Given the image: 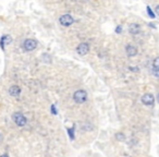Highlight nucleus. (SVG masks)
Listing matches in <instances>:
<instances>
[{"instance_id": "obj_2", "label": "nucleus", "mask_w": 159, "mask_h": 157, "mask_svg": "<svg viewBox=\"0 0 159 157\" xmlns=\"http://www.w3.org/2000/svg\"><path fill=\"white\" fill-rule=\"evenodd\" d=\"M37 47V42L33 38H29V39H25L24 43H23V48L25 52H32Z\"/></svg>"}, {"instance_id": "obj_1", "label": "nucleus", "mask_w": 159, "mask_h": 157, "mask_svg": "<svg viewBox=\"0 0 159 157\" xmlns=\"http://www.w3.org/2000/svg\"><path fill=\"white\" fill-rule=\"evenodd\" d=\"M73 99L75 103L83 104L87 99V93L85 91H83V89H79L73 94Z\"/></svg>"}, {"instance_id": "obj_15", "label": "nucleus", "mask_w": 159, "mask_h": 157, "mask_svg": "<svg viewBox=\"0 0 159 157\" xmlns=\"http://www.w3.org/2000/svg\"><path fill=\"white\" fill-rule=\"evenodd\" d=\"M51 111H52V114L54 115H57V109H56V106L55 105L51 106Z\"/></svg>"}, {"instance_id": "obj_8", "label": "nucleus", "mask_w": 159, "mask_h": 157, "mask_svg": "<svg viewBox=\"0 0 159 157\" xmlns=\"http://www.w3.org/2000/svg\"><path fill=\"white\" fill-rule=\"evenodd\" d=\"M9 93H10V95H11V96H13V97H17V96L21 94V89L19 87V86L13 85V86H11V87H10V89H9Z\"/></svg>"}, {"instance_id": "obj_13", "label": "nucleus", "mask_w": 159, "mask_h": 157, "mask_svg": "<svg viewBox=\"0 0 159 157\" xmlns=\"http://www.w3.org/2000/svg\"><path fill=\"white\" fill-rule=\"evenodd\" d=\"M116 137H117V140H119V141L124 140V135H123L122 133H118V134L116 135Z\"/></svg>"}, {"instance_id": "obj_17", "label": "nucleus", "mask_w": 159, "mask_h": 157, "mask_svg": "<svg viewBox=\"0 0 159 157\" xmlns=\"http://www.w3.org/2000/svg\"><path fill=\"white\" fill-rule=\"evenodd\" d=\"M120 32H121V27L118 26V27H117V33H120Z\"/></svg>"}, {"instance_id": "obj_9", "label": "nucleus", "mask_w": 159, "mask_h": 157, "mask_svg": "<svg viewBox=\"0 0 159 157\" xmlns=\"http://www.w3.org/2000/svg\"><path fill=\"white\" fill-rule=\"evenodd\" d=\"M139 31H141V27H139V24H135V23H133V24H131L130 27H129V32H130L132 35H136L139 33Z\"/></svg>"}, {"instance_id": "obj_14", "label": "nucleus", "mask_w": 159, "mask_h": 157, "mask_svg": "<svg viewBox=\"0 0 159 157\" xmlns=\"http://www.w3.org/2000/svg\"><path fill=\"white\" fill-rule=\"evenodd\" d=\"M147 12H148V14L151 15V17H155V14L153 13V11H151V9L149 8V7H147Z\"/></svg>"}, {"instance_id": "obj_7", "label": "nucleus", "mask_w": 159, "mask_h": 157, "mask_svg": "<svg viewBox=\"0 0 159 157\" xmlns=\"http://www.w3.org/2000/svg\"><path fill=\"white\" fill-rule=\"evenodd\" d=\"M125 52H126V55H128L129 57H134V56H136V54H137V48L133 45H128L126 46Z\"/></svg>"}, {"instance_id": "obj_16", "label": "nucleus", "mask_w": 159, "mask_h": 157, "mask_svg": "<svg viewBox=\"0 0 159 157\" xmlns=\"http://www.w3.org/2000/svg\"><path fill=\"white\" fill-rule=\"evenodd\" d=\"M156 13H157V14L159 15V5H158V6L156 7Z\"/></svg>"}, {"instance_id": "obj_5", "label": "nucleus", "mask_w": 159, "mask_h": 157, "mask_svg": "<svg viewBox=\"0 0 159 157\" xmlns=\"http://www.w3.org/2000/svg\"><path fill=\"white\" fill-rule=\"evenodd\" d=\"M88 50H89V46H88V44H86V43L80 44V45L76 47V52L80 56H85V55L88 52Z\"/></svg>"}, {"instance_id": "obj_19", "label": "nucleus", "mask_w": 159, "mask_h": 157, "mask_svg": "<svg viewBox=\"0 0 159 157\" xmlns=\"http://www.w3.org/2000/svg\"><path fill=\"white\" fill-rule=\"evenodd\" d=\"M157 100H158V103H159V94H158V96H157Z\"/></svg>"}, {"instance_id": "obj_12", "label": "nucleus", "mask_w": 159, "mask_h": 157, "mask_svg": "<svg viewBox=\"0 0 159 157\" xmlns=\"http://www.w3.org/2000/svg\"><path fill=\"white\" fill-rule=\"evenodd\" d=\"M153 74L156 77H159V69L158 68H154L153 69Z\"/></svg>"}, {"instance_id": "obj_4", "label": "nucleus", "mask_w": 159, "mask_h": 157, "mask_svg": "<svg viewBox=\"0 0 159 157\" xmlns=\"http://www.w3.org/2000/svg\"><path fill=\"white\" fill-rule=\"evenodd\" d=\"M59 22H60V24L63 26H70L73 24L74 19L72 17V15H70V14H63L60 17Z\"/></svg>"}, {"instance_id": "obj_11", "label": "nucleus", "mask_w": 159, "mask_h": 157, "mask_svg": "<svg viewBox=\"0 0 159 157\" xmlns=\"http://www.w3.org/2000/svg\"><path fill=\"white\" fill-rule=\"evenodd\" d=\"M153 66H154V68H158L159 69V57H157L156 59L154 60Z\"/></svg>"}, {"instance_id": "obj_6", "label": "nucleus", "mask_w": 159, "mask_h": 157, "mask_svg": "<svg viewBox=\"0 0 159 157\" xmlns=\"http://www.w3.org/2000/svg\"><path fill=\"white\" fill-rule=\"evenodd\" d=\"M142 103L146 106H153L155 103V98L151 94H145L142 97Z\"/></svg>"}, {"instance_id": "obj_10", "label": "nucleus", "mask_w": 159, "mask_h": 157, "mask_svg": "<svg viewBox=\"0 0 159 157\" xmlns=\"http://www.w3.org/2000/svg\"><path fill=\"white\" fill-rule=\"evenodd\" d=\"M12 42V38L9 36V35H5L2 38H1V40H0V46H1V48H5V45L6 44H10Z\"/></svg>"}, {"instance_id": "obj_18", "label": "nucleus", "mask_w": 159, "mask_h": 157, "mask_svg": "<svg viewBox=\"0 0 159 157\" xmlns=\"http://www.w3.org/2000/svg\"><path fill=\"white\" fill-rule=\"evenodd\" d=\"M0 157H9V156H8V155H7V154H5V155H1V156H0Z\"/></svg>"}, {"instance_id": "obj_3", "label": "nucleus", "mask_w": 159, "mask_h": 157, "mask_svg": "<svg viewBox=\"0 0 159 157\" xmlns=\"http://www.w3.org/2000/svg\"><path fill=\"white\" fill-rule=\"evenodd\" d=\"M13 120H14V122L17 123V126H19V127L25 126L26 122H27L25 116L22 115L21 112H15V114L13 115Z\"/></svg>"}]
</instances>
